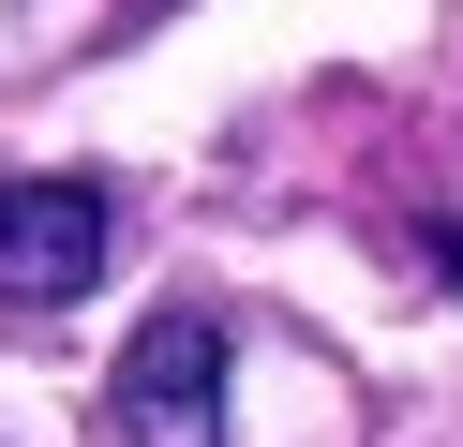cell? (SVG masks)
I'll list each match as a JSON object with an SVG mask.
<instances>
[{
    "label": "cell",
    "instance_id": "6da1fadb",
    "mask_svg": "<svg viewBox=\"0 0 463 447\" xmlns=\"http://www.w3.org/2000/svg\"><path fill=\"white\" fill-rule=\"evenodd\" d=\"M105 447H224V313L165 298L105 373Z\"/></svg>",
    "mask_w": 463,
    "mask_h": 447
},
{
    "label": "cell",
    "instance_id": "7a4b0ae2",
    "mask_svg": "<svg viewBox=\"0 0 463 447\" xmlns=\"http://www.w3.org/2000/svg\"><path fill=\"white\" fill-rule=\"evenodd\" d=\"M105 254H120L105 179H0V298H15V313L90 298V284H105Z\"/></svg>",
    "mask_w": 463,
    "mask_h": 447
}]
</instances>
